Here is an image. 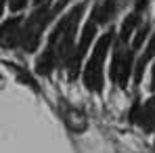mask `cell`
Here are the masks:
<instances>
[{
  "label": "cell",
  "mask_w": 155,
  "mask_h": 153,
  "mask_svg": "<svg viewBox=\"0 0 155 153\" xmlns=\"http://www.w3.org/2000/svg\"><path fill=\"white\" fill-rule=\"evenodd\" d=\"M82 13H84V4H78L71 13H67V15L59 21V25L54 27V32L51 34L48 46L54 48L57 59L69 61V57H71V52H74V38H76L78 23H80Z\"/></svg>",
  "instance_id": "1"
},
{
  "label": "cell",
  "mask_w": 155,
  "mask_h": 153,
  "mask_svg": "<svg viewBox=\"0 0 155 153\" xmlns=\"http://www.w3.org/2000/svg\"><path fill=\"white\" fill-rule=\"evenodd\" d=\"M111 40H113V34L107 32L103 34L97 44H94V51L90 55L88 63H86V69H84V84L88 90L92 92H101L103 88V61H105V55L111 46Z\"/></svg>",
  "instance_id": "2"
},
{
  "label": "cell",
  "mask_w": 155,
  "mask_h": 153,
  "mask_svg": "<svg viewBox=\"0 0 155 153\" xmlns=\"http://www.w3.org/2000/svg\"><path fill=\"white\" fill-rule=\"evenodd\" d=\"M52 17H54V13H52V8H48L46 4L44 6H38L31 13V17L25 21V25L21 29V40H19V44L23 46L25 52H34L38 48L40 38H42V32H44L46 23L51 21Z\"/></svg>",
  "instance_id": "3"
},
{
  "label": "cell",
  "mask_w": 155,
  "mask_h": 153,
  "mask_svg": "<svg viewBox=\"0 0 155 153\" xmlns=\"http://www.w3.org/2000/svg\"><path fill=\"white\" fill-rule=\"evenodd\" d=\"M97 19L94 17H90V21L84 25L82 29V38H80V44H78L74 52H71V57H69V61H67V67H69V78L74 80L78 76V69H80V63H82V59H84V55L88 51V46H90V42H92V38H94V32H97Z\"/></svg>",
  "instance_id": "4"
},
{
  "label": "cell",
  "mask_w": 155,
  "mask_h": 153,
  "mask_svg": "<svg viewBox=\"0 0 155 153\" xmlns=\"http://www.w3.org/2000/svg\"><path fill=\"white\" fill-rule=\"evenodd\" d=\"M130 74H132V52L117 48L115 57H113V63H111V78L124 88V86H128Z\"/></svg>",
  "instance_id": "5"
},
{
  "label": "cell",
  "mask_w": 155,
  "mask_h": 153,
  "mask_svg": "<svg viewBox=\"0 0 155 153\" xmlns=\"http://www.w3.org/2000/svg\"><path fill=\"white\" fill-rule=\"evenodd\" d=\"M21 40V19L13 17L0 25V44L4 48H13Z\"/></svg>",
  "instance_id": "6"
},
{
  "label": "cell",
  "mask_w": 155,
  "mask_h": 153,
  "mask_svg": "<svg viewBox=\"0 0 155 153\" xmlns=\"http://www.w3.org/2000/svg\"><path fill=\"white\" fill-rule=\"evenodd\" d=\"M130 120L138 122L145 130H151L155 126V103L149 101L145 107H134L132 113H130Z\"/></svg>",
  "instance_id": "7"
},
{
  "label": "cell",
  "mask_w": 155,
  "mask_h": 153,
  "mask_svg": "<svg viewBox=\"0 0 155 153\" xmlns=\"http://www.w3.org/2000/svg\"><path fill=\"white\" fill-rule=\"evenodd\" d=\"M54 63H57V52H54V48H52V46H48L46 51L38 57L36 72H38L40 76H48V74L52 72V67H54Z\"/></svg>",
  "instance_id": "8"
},
{
  "label": "cell",
  "mask_w": 155,
  "mask_h": 153,
  "mask_svg": "<svg viewBox=\"0 0 155 153\" xmlns=\"http://www.w3.org/2000/svg\"><path fill=\"white\" fill-rule=\"evenodd\" d=\"M155 55V34L151 36V40H149V44H147V51H145V55L140 57V61L136 63V72H134V82H140L143 80V72H145V65L153 59Z\"/></svg>",
  "instance_id": "9"
},
{
  "label": "cell",
  "mask_w": 155,
  "mask_h": 153,
  "mask_svg": "<svg viewBox=\"0 0 155 153\" xmlns=\"http://www.w3.org/2000/svg\"><path fill=\"white\" fill-rule=\"evenodd\" d=\"M113 13H115V0H103L92 17L97 19V23H107L113 17Z\"/></svg>",
  "instance_id": "10"
},
{
  "label": "cell",
  "mask_w": 155,
  "mask_h": 153,
  "mask_svg": "<svg viewBox=\"0 0 155 153\" xmlns=\"http://www.w3.org/2000/svg\"><path fill=\"white\" fill-rule=\"evenodd\" d=\"M65 122H67V126L71 128V130H76V132H82V130L86 128V118H84V113H82V111H76V109H67Z\"/></svg>",
  "instance_id": "11"
},
{
  "label": "cell",
  "mask_w": 155,
  "mask_h": 153,
  "mask_svg": "<svg viewBox=\"0 0 155 153\" xmlns=\"http://www.w3.org/2000/svg\"><path fill=\"white\" fill-rule=\"evenodd\" d=\"M138 23H140V15L138 13H130L128 17L124 19V23H122V42L128 40V36L138 27Z\"/></svg>",
  "instance_id": "12"
},
{
  "label": "cell",
  "mask_w": 155,
  "mask_h": 153,
  "mask_svg": "<svg viewBox=\"0 0 155 153\" xmlns=\"http://www.w3.org/2000/svg\"><path fill=\"white\" fill-rule=\"evenodd\" d=\"M147 34H149V27H147V25H140V27H138V32H136L134 40H132V48H134V51H136V48H140V44L145 42Z\"/></svg>",
  "instance_id": "13"
},
{
  "label": "cell",
  "mask_w": 155,
  "mask_h": 153,
  "mask_svg": "<svg viewBox=\"0 0 155 153\" xmlns=\"http://www.w3.org/2000/svg\"><path fill=\"white\" fill-rule=\"evenodd\" d=\"M25 4H27V0H8V6H11V11H13V13L21 11Z\"/></svg>",
  "instance_id": "14"
},
{
  "label": "cell",
  "mask_w": 155,
  "mask_h": 153,
  "mask_svg": "<svg viewBox=\"0 0 155 153\" xmlns=\"http://www.w3.org/2000/svg\"><path fill=\"white\" fill-rule=\"evenodd\" d=\"M34 2H36L38 6H42V4H48V0H34Z\"/></svg>",
  "instance_id": "15"
},
{
  "label": "cell",
  "mask_w": 155,
  "mask_h": 153,
  "mask_svg": "<svg viewBox=\"0 0 155 153\" xmlns=\"http://www.w3.org/2000/svg\"><path fill=\"white\" fill-rule=\"evenodd\" d=\"M151 88L155 90V65H153V82H151Z\"/></svg>",
  "instance_id": "16"
},
{
  "label": "cell",
  "mask_w": 155,
  "mask_h": 153,
  "mask_svg": "<svg viewBox=\"0 0 155 153\" xmlns=\"http://www.w3.org/2000/svg\"><path fill=\"white\" fill-rule=\"evenodd\" d=\"M2 11H4V0H0V15H2Z\"/></svg>",
  "instance_id": "17"
}]
</instances>
